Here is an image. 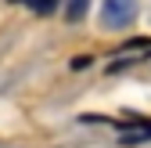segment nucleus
Segmentation results:
<instances>
[{"mask_svg":"<svg viewBox=\"0 0 151 148\" xmlns=\"http://www.w3.org/2000/svg\"><path fill=\"white\" fill-rule=\"evenodd\" d=\"M29 4V11H36V15H50V11H58V0H25Z\"/></svg>","mask_w":151,"mask_h":148,"instance_id":"obj_3","label":"nucleus"},{"mask_svg":"<svg viewBox=\"0 0 151 148\" xmlns=\"http://www.w3.org/2000/svg\"><path fill=\"white\" fill-rule=\"evenodd\" d=\"M137 15H140V4L137 0H101V29L108 33H122L137 22Z\"/></svg>","mask_w":151,"mask_h":148,"instance_id":"obj_1","label":"nucleus"},{"mask_svg":"<svg viewBox=\"0 0 151 148\" xmlns=\"http://www.w3.org/2000/svg\"><path fill=\"white\" fill-rule=\"evenodd\" d=\"M90 11V0H65V18L68 22H83Z\"/></svg>","mask_w":151,"mask_h":148,"instance_id":"obj_2","label":"nucleus"}]
</instances>
